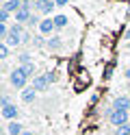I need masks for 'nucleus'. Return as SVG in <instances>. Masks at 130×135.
I'll return each mask as SVG.
<instances>
[{
  "label": "nucleus",
  "instance_id": "nucleus-1",
  "mask_svg": "<svg viewBox=\"0 0 130 135\" xmlns=\"http://www.w3.org/2000/svg\"><path fill=\"white\" fill-rule=\"evenodd\" d=\"M24 33H26V26H24V24H13V26L9 28V35H7V39H4V44H7L9 48H20Z\"/></svg>",
  "mask_w": 130,
  "mask_h": 135
},
{
  "label": "nucleus",
  "instance_id": "nucleus-2",
  "mask_svg": "<svg viewBox=\"0 0 130 135\" xmlns=\"http://www.w3.org/2000/svg\"><path fill=\"white\" fill-rule=\"evenodd\" d=\"M106 115H108V122L115 126V129L130 122V113H128V111H121V109H113V107H111L108 111H106Z\"/></svg>",
  "mask_w": 130,
  "mask_h": 135
},
{
  "label": "nucleus",
  "instance_id": "nucleus-3",
  "mask_svg": "<svg viewBox=\"0 0 130 135\" xmlns=\"http://www.w3.org/2000/svg\"><path fill=\"white\" fill-rule=\"evenodd\" d=\"M9 83L15 87V89H26V83H28V76L24 74V70L20 65L13 68L11 72H9Z\"/></svg>",
  "mask_w": 130,
  "mask_h": 135
},
{
  "label": "nucleus",
  "instance_id": "nucleus-4",
  "mask_svg": "<svg viewBox=\"0 0 130 135\" xmlns=\"http://www.w3.org/2000/svg\"><path fill=\"white\" fill-rule=\"evenodd\" d=\"M35 13H39V15H50L52 9H54V0H35Z\"/></svg>",
  "mask_w": 130,
  "mask_h": 135
},
{
  "label": "nucleus",
  "instance_id": "nucleus-5",
  "mask_svg": "<svg viewBox=\"0 0 130 135\" xmlns=\"http://www.w3.org/2000/svg\"><path fill=\"white\" fill-rule=\"evenodd\" d=\"M50 85H52V83H50V79L46 76V74H37V76L33 79V85H30V87L39 94V91H46Z\"/></svg>",
  "mask_w": 130,
  "mask_h": 135
},
{
  "label": "nucleus",
  "instance_id": "nucleus-6",
  "mask_svg": "<svg viewBox=\"0 0 130 135\" xmlns=\"http://www.w3.org/2000/svg\"><path fill=\"white\" fill-rule=\"evenodd\" d=\"M35 11H33V7H20V9H17V13H13V18H15V24H26L30 20V15H33Z\"/></svg>",
  "mask_w": 130,
  "mask_h": 135
},
{
  "label": "nucleus",
  "instance_id": "nucleus-7",
  "mask_svg": "<svg viewBox=\"0 0 130 135\" xmlns=\"http://www.w3.org/2000/svg\"><path fill=\"white\" fill-rule=\"evenodd\" d=\"M0 113H2V118H4V120L7 122H13V120H17V115H20V109H17V105H7V107H2V111H0Z\"/></svg>",
  "mask_w": 130,
  "mask_h": 135
},
{
  "label": "nucleus",
  "instance_id": "nucleus-8",
  "mask_svg": "<svg viewBox=\"0 0 130 135\" xmlns=\"http://www.w3.org/2000/svg\"><path fill=\"white\" fill-rule=\"evenodd\" d=\"M52 31H56V26H54V20L52 18H43L41 20V24H39V35H50L52 37Z\"/></svg>",
  "mask_w": 130,
  "mask_h": 135
},
{
  "label": "nucleus",
  "instance_id": "nucleus-9",
  "mask_svg": "<svg viewBox=\"0 0 130 135\" xmlns=\"http://www.w3.org/2000/svg\"><path fill=\"white\" fill-rule=\"evenodd\" d=\"M111 107L113 109H121V111H130V98L128 96H117Z\"/></svg>",
  "mask_w": 130,
  "mask_h": 135
},
{
  "label": "nucleus",
  "instance_id": "nucleus-10",
  "mask_svg": "<svg viewBox=\"0 0 130 135\" xmlns=\"http://www.w3.org/2000/svg\"><path fill=\"white\" fill-rule=\"evenodd\" d=\"M22 133H24V124L22 122H17V120L7 122V135H22Z\"/></svg>",
  "mask_w": 130,
  "mask_h": 135
},
{
  "label": "nucleus",
  "instance_id": "nucleus-11",
  "mask_svg": "<svg viewBox=\"0 0 130 135\" xmlns=\"http://www.w3.org/2000/svg\"><path fill=\"white\" fill-rule=\"evenodd\" d=\"M46 48L48 50H61L63 48V37H59V35H52V37H48V44H46Z\"/></svg>",
  "mask_w": 130,
  "mask_h": 135
},
{
  "label": "nucleus",
  "instance_id": "nucleus-12",
  "mask_svg": "<svg viewBox=\"0 0 130 135\" xmlns=\"http://www.w3.org/2000/svg\"><path fill=\"white\" fill-rule=\"evenodd\" d=\"M35 98H37V91H35L33 87H26V89H22V103L30 105V103H35Z\"/></svg>",
  "mask_w": 130,
  "mask_h": 135
},
{
  "label": "nucleus",
  "instance_id": "nucleus-13",
  "mask_svg": "<svg viewBox=\"0 0 130 135\" xmlns=\"http://www.w3.org/2000/svg\"><path fill=\"white\" fill-rule=\"evenodd\" d=\"M52 20H54V26H56V31H63V28L67 26V24H69V18H67V15H63V13L54 15Z\"/></svg>",
  "mask_w": 130,
  "mask_h": 135
},
{
  "label": "nucleus",
  "instance_id": "nucleus-14",
  "mask_svg": "<svg viewBox=\"0 0 130 135\" xmlns=\"http://www.w3.org/2000/svg\"><path fill=\"white\" fill-rule=\"evenodd\" d=\"M20 7H22L20 0H7V2L2 4V9L9 11V13H17V9H20Z\"/></svg>",
  "mask_w": 130,
  "mask_h": 135
},
{
  "label": "nucleus",
  "instance_id": "nucleus-15",
  "mask_svg": "<svg viewBox=\"0 0 130 135\" xmlns=\"http://www.w3.org/2000/svg\"><path fill=\"white\" fill-rule=\"evenodd\" d=\"M20 68L24 70V74H26L28 79H35V76H37V65H35V61H33V63H26V65H20Z\"/></svg>",
  "mask_w": 130,
  "mask_h": 135
},
{
  "label": "nucleus",
  "instance_id": "nucleus-16",
  "mask_svg": "<svg viewBox=\"0 0 130 135\" xmlns=\"http://www.w3.org/2000/svg\"><path fill=\"white\" fill-rule=\"evenodd\" d=\"M39 24H41L39 13H33V15H30V20L26 22V28H39Z\"/></svg>",
  "mask_w": 130,
  "mask_h": 135
},
{
  "label": "nucleus",
  "instance_id": "nucleus-17",
  "mask_svg": "<svg viewBox=\"0 0 130 135\" xmlns=\"http://www.w3.org/2000/svg\"><path fill=\"white\" fill-rule=\"evenodd\" d=\"M26 63H33V55L30 52H20L17 55V65H26Z\"/></svg>",
  "mask_w": 130,
  "mask_h": 135
},
{
  "label": "nucleus",
  "instance_id": "nucleus-18",
  "mask_svg": "<svg viewBox=\"0 0 130 135\" xmlns=\"http://www.w3.org/2000/svg\"><path fill=\"white\" fill-rule=\"evenodd\" d=\"M115 135H130V122L124 124V126H117V129H115Z\"/></svg>",
  "mask_w": 130,
  "mask_h": 135
},
{
  "label": "nucleus",
  "instance_id": "nucleus-19",
  "mask_svg": "<svg viewBox=\"0 0 130 135\" xmlns=\"http://www.w3.org/2000/svg\"><path fill=\"white\" fill-rule=\"evenodd\" d=\"M9 20H11V13L4 11V9H0V24H9Z\"/></svg>",
  "mask_w": 130,
  "mask_h": 135
},
{
  "label": "nucleus",
  "instance_id": "nucleus-20",
  "mask_svg": "<svg viewBox=\"0 0 130 135\" xmlns=\"http://www.w3.org/2000/svg\"><path fill=\"white\" fill-rule=\"evenodd\" d=\"M0 59H9V46L4 41H0Z\"/></svg>",
  "mask_w": 130,
  "mask_h": 135
},
{
  "label": "nucleus",
  "instance_id": "nucleus-21",
  "mask_svg": "<svg viewBox=\"0 0 130 135\" xmlns=\"http://www.w3.org/2000/svg\"><path fill=\"white\" fill-rule=\"evenodd\" d=\"M9 28H11V26H9V24H0V39H7V35H9Z\"/></svg>",
  "mask_w": 130,
  "mask_h": 135
},
{
  "label": "nucleus",
  "instance_id": "nucleus-22",
  "mask_svg": "<svg viewBox=\"0 0 130 135\" xmlns=\"http://www.w3.org/2000/svg\"><path fill=\"white\" fill-rule=\"evenodd\" d=\"M7 105H11V98H9L7 94H2L0 96V107H7Z\"/></svg>",
  "mask_w": 130,
  "mask_h": 135
},
{
  "label": "nucleus",
  "instance_id": "nucleus-23",
  "mask_svg": "<svg viewBox=\"0 0 130 135\" xmlns=\"http://www.w3.org/2000/svg\"><path fill=\"white\" fill-rule=\"evenodd\" d=\"M54 4H56V7H67L69 0H54Z\"/></svg>",
  "mask_w": 130,
  "mask_h": 135
},
{
  "label": "nucleus",
  "instance_id": "nucleus-24",
  "mask_svg": "<svg viewBox=\"0 0 130 135\" xmlns=\"http://www.w3.org/2000/svg\"><path fill=\"white\" fill-rule=\"evenodd\" d=\"M111 74H113V65L106 68V72H104V79H111Z\"/></svg>",
  "mask_w": 130,
  "mask_h": 135
},
{
  "label": "nucleus",
  "instance_id": "nucleus-25",
  "mask_svg": "<svg viewBox=\"0 0 130 135\" xmlns=\"http://www.w3.org/2000/svg\"><path fill=\"white\" fill-rule=\"evenodd\" d=\"M126 79L130 81V68H128V70H126Z\"/></svg>",
  "mask_w": 130,
  "mask_h": 135
},
{
  "label": "nucleus",
  "instance_id": "nucleus-26",
  "mask_svg": "<svg viewBox=\"0 0 130 135\" xmlns=\"http://www.w3.org/2000/svg\"><path fill=\"white\" fill-rule=\"evenodd\" d=\"M22 135H35V133H33V131H24Z\"/></svg>",
  "mask_w": 130,
  "mask_h": 135
},
{
  "label": "nucleus",
  "instance_id": "nucleus-27",
  "mask_svg": "<svg viewBox=\"0 0 130 135\" xmlns=\"http://www.w3.org/2000/svg\"><path fill=\"white\" fill-rule=\"evenodd\" d=\"M126 39H130V28H128V33H126Z\"/></svg>",
  "mask_w": 130,
  "mask_h": 135
},
{
  "label": "nucleus",
  "instance_id": "nucleus-28",
  "mask_svg": "<svg viewBox=\"0 0 130 135\" xmlns=\"http://www.w3.org/2000/svg\"><path fill=\"white\" fill-rule=\"evenodd\" d=\"M128 7H130V0H128Z\"/></svg>",
  "mask_w": 130,
  "mask_h": 135
},
{
  "label": "nucleus",
  "instance_id": "nucleus-29",
  "mask_svg": "<svg viewBox=\"0 0 130 135\" xmlns=\"http://www.w3.org/2000/svg\"><path fill=\"white\" fill-rule=\"evenodd\" d=\"M20 2H24V0H20Z\"/></svg>",
  "mask_w": 130,
  "mask_h": 135
},
{
  "label": "nucleus",
  "instance_id": "nucleus-30",
  "mask_svg": "<svg viewBox=\"0 0 130 135\" xmlns=\"http://www.w3.org/2000/svg\"><path fill=\"white\" fill-rule=\"evenodd\" d=\"M128 113H130V111H128Z\"/></svg>",
  "mask_w": 130,
  "mask_h": 135
}]
</instances>
